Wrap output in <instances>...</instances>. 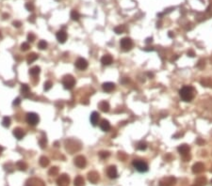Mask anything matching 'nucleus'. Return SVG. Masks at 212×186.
<instances>
[{
    "label": "nucleus",
    "mask_w": 212,
    "mask_h": 186,
    "mask_svg": "<svg viewBox=\"0 0 212 186\" xmlns=\"http://www.w3.org/2000/svg\"><path fill=\"white\" fill-rule=\"evenodd\" d=\"M64 146H65L66 151H68L70 154H74L81 149V143L78 140H75L73 138H69V139L65 140Z\"/></svg>",
    "instance_id": "nucleus-1"
},
{
    "label": "nucleus",
    "mask_w": 212,
    "mask_h": 186,
    "mask_svg": "<svg viewBox=\"0 0 212 186\" xmlns=\"http://www.w3.org/2000/svg\"><path fill=\"white\" fill-rule=\"evenodd\" d=\"M195 89L191 86H185L180 90H179V95L182 101H190L194 98Z\"/></svg>",
    "instance_id": "nucleus-2"
},
{
    "label": "nucleus",
    "mask_w": 212,
    "mask_h": 186,
    "mask_svg": "<svg viewBox=\"0 0 212 186\" xmlns=\"http://www.w3.org/2000/svg\"><path fill=\"white\" fill-rule=\"evenodd\" d=\"M62 85L65 89H72L75 85V79L73 75L67 74L62 78Z\"/></svg>",
    "instance_id": "nucleus-3"
},
{
    "label": "nucleus",
    "mask_w": 212,
    "mask_h": 186,
    "mask_svg": "<svg viewBox=\"0 0 212 186\" xmlns=\"http://www.w3.org/2000/svg\"><path fill=\"white\" fill-rule=\"evenodd\" d=\"M177 150L178 152L180 153V155L182 156L183 160L185 162H188L190 159V148L187 145V144H183V145H180L178 148H177Z\"/></svg>",
    "instance_id": "nucleus-4"
},
{
    "label": "nucleus",
    "mask_w": 212,
    "mask_h": 186,
    "mask_svg": "<svg viewBox=\"0 0 212 186\" xmlns=\"http://www.w3.org/2000/svg\"><path fill=\"white\" fill-rule=\"evenodd\" d=\"M132 164L139 172H146L148 170V164L142 160H133Z\"/></svg>",
    "instance_id": "nucleus-5"
},
{
    "label": "nucleus",
    "mask_w": 212,
    "mask_h": 186,
    "mask_svg": "<svg viewBox=\"0 0 212 186\" xmlns=\"http://www.w3.org/2000/svg\"><path fill=\"white\" fill-rule=\"evenodd\" d=\"M39 121H40V117L36 113L31 112V113H27L26 114V122L29 125L35 126V125H37L39 123Z\"/></svg>",
    "instance_id": "nucleus-6"
},
{
    "label": "nucleus",
    "mask_w": 212,
    "mask_h": 186,
    "mask_svg": "<svg viewBox=\"0 0 212 186\" xmlns=\"http://www.w3.org/2000/svg\"><path fill=\"white\" fill-rule=\"evenodd\" d=\"M120 44L124 51H129L133 47V42L130 38H123L120 42Z\"/></svg>",
    "instance_id": "nucleus-7"
},
{
    "label": "nucleus",
    "mask_w": 212,
    "mask_h": 186,
    "mask_svg": "<svg viewBox=\"0 0 212 186\" xmlns=\"http://www.w3.org/2000/svg\"><path fill=\"white\" fill-rule=\"evenodd\" d=\"M159 183L161 186H173L176 183V179L173 176H168L161 179Z\"/></svg>",
    "instance_id": "nucleus-8"
},
{
    "label": "nucleus",
    "mask_w": 212,
    "mask_h": 186,
    "mask_svg": "<svg viewBox=\"0 0 212 186\" xmlns=\"http://www.w3.org/2000/svg\"><path fill=\"white\" fill-rule=\"evenodd\" d=\"M26 186H45V183L39 178H30L26 180Z\"/></svg>",
    "instance_id": "nucleus-9"
},
{
    "label": "nucleus",
    "mask_w": 212,
    "mask_h": 186,
    "mask_svg": "<svg viewBox=\"0 0 212 186\" xmlns=\"http://www.w3.org/2000/svg\"><path fill=\"white\" fill-rule=\"evenodd\" d=\"M74 164H75V166H77L78 168H84L87 165V160L84 156L82 155H78L74 159Z\"/></svg>",
    "instance_id": "nucleus-10"
},
{
    "label": "nucleus",
    "mask_w": 212,
    "mask_h": 186,
    "mask_svg": "<svg viewBox=\"0 0 212 186\" xmlns=\"http://www.w3.org/2000/svg\"><path fill=\"white\" fill-rule=\"evenodd\" d=\"M70 183V178L67 174H62L57 179L58 186H68Z\"/></svg>",
    "instance_id": "nucleus-11"
},
{
    "label": "nucleus",
    "mask_w": 212,
    "mask_h": 186,
    "mask_svg": "<svg viewBox=\"0 0 212 186\" xmlns=\"http://www.w3.org/2000/svg\"><path fill=\"white\" fill-rule=\"evenodd\" d=\"M75 65V67L77 68L78 70L84 71V70H86L87 68H88V61L85 58H83V57H79V58L76 59Z\"/></svg>",
    "instance_id": "nucleus-12"
},
{
    "label": "nucleus",
    "mask_w": 212,
    "mask_h": 186,
    "mask_svg": "<svg viewBox=\"0 0 212 186\" xmlns=\"http://www.w3.org/2000/svg\"><path fill=\"white\" fill-rule=\"evenodd\" d=\"M107 175L109 179L113 180L116 179L118 177V172H117V168L115 165H110L107 168Z\"/></svg>",
    "instance_id": "nucleus-13"
},
{
    "label": "nucleus",
    "mask_w": 212,
    "mask_h": 186,
    "mask_svg": "<svg viewBox=\"0 0 212 186\" xmlns=\"http://www.w3.org/2000/svg\"><path fill=\"white\" fill-rule=\"evenodd\" d=\"M88 180L91 183H93V184H96L97 182L99 181L100 180V176H99V173L96 172V171H91L88 173Z\"/></svg>",
    "instance_id": "nucleus-14"
},
{
    "label": "nucleus",
    "mask_w": 212,
    "mask_h": 186,
    "mask_svg": "<svg viewBox=\"0 0 212 186\" xmlns=\"http://www.w3.org/2000/svg\"><path fill=\"white\" fill-rule=\"evenodd\" d=\"M204 170H205V165H204V164L201 163V162L195 163V164L192 165V172H193L194 174H200V173H202Z\"/></svg>",
    "instance_id": "nucleus-15"
},
{
    "label": "nucleus",
    "mask_w": 212,
    "mask_h": 186,
    "mask_svg": "<svg viewBox=\"0 0 212 186\" xmlns=\"http://www.w3.org/2000/svg\"><path fill=\"white\" fill-rule=\"evenodd\" d=\"M13 135H14V137L16 139H18V140H21L24 138V137L26 135V132L22 129V128H15L12 132Z\"/></svg>",
    "instance_id": "nucleus-16"
},
{
    "label": "nucleus",
    "mask_w": 212,
    "mask_h": 186,
    "mask_svg": "<svg viewBox=\"0 0 212 186\" xmlns=\"http://www.w3.org/2000/svg\"><path fill=\"white\" fill-rule=\"evenodd\" d=\"M56 37H57V40H58V42H60V43H64L65 42H66V40H67V33L65 32V31H63V30H59V31H58L57 32V34H56Z\"/></svg>",
    "instance_id": "nucleus-17"
},
{
    "label": "nucleus",
    "mask_w": 212,
    "mask_h": 186,
    "mask_svg": "<svg viewBox=\"0 0 212 186\" xmlns=\"http://www.w3.org/2000/svg\"><path fill=\"white\" fill-rule=\"evenodd\" d=\"M90 120H91V123L93 125V126H96L97 124H98L99 122V120H100V115L98 112H92L91 114V117H90Z\"/></svg>",
    "instance_id": "nucleus-18"
},
{
    "label": "nucleus",
    "mask_w": 212,
    "mask_h": 186,
    "mask_svg": "<svg viewBox=\"0 0 212 186\" xmlns=\"http://www.w3.org/2000/svg\"><path fill=\"white\" fill-rule=\"evenodd\" d=\"M102 89L105 92H111L115 89V84L111 82H107L102 85Z\"/></svg>",
    "instance_id": "nucleus-19"
},
{
    "label": "nucleus",
    "mask_w": 212,
    "mask_h": 186,
    "mask_svg": "<svg viewBox=\"0 0 212 186\" xmlns=\"http://www.w3.org/2000/svg\"><path fill=\"white\" fill-rule=\"evenodd\" d=\"M21 92L25 98H29L31 93H30V89L28 87V85L26 84H22L21 85Z\"/></svg>",
    "instance_id": "nucleus-20"
},
{
    "label": "nucleus",
    "mask_w": 212,
    "mask_h": 186,
    "mask_svg": "<svg viewBox=\"0 0 212 186\" xmlns=\"http://www.w3.org/2000/svg\"><path fill=\"white\" fill-rule=\"evenodd\" d=\"M98 107H99V109H100L102 112H105V113L108 112V111H109V108H110L109 104L108 103V101H100V103L98 104Z\"/></svg>",
    "instance_id": "nucleus-21"
},
{
    "label": "nucleus",
    "mask_w": 212,
    "mask_h": 186,
    "mask_svg": "<svg viewBox=\"0 0 212 186\" xmlns=\"http://www.w3.org/2000/svg\"><path fill=\"white\" fill-rule=\"evenodd\" d=\"M99 126H100L101 130L104 132H108L110 130V123L107 120H102L99 123Z\"/></svg>",
    "instance_id": "nucleus-22"
},
{
    "label": "nucleus",
    "mask_w": 212,
    "mask_h": 186,
    "mask_svg": "<svg viewBox=\"0 0 212 186\" xmlns=\"http://www.w3.org/2000/svg\"><path fill=\"white\" fill-rule=\"evenodd\" d=\"M112 61H113V58H112V57H111L110 55H105V56H103L102 58H101V63H102L104 66H108V65H110V64L112 63Z\"/></svg>",
    "instance_id": "nucleus-23"
},
{
    "label": "nucleus",
    "mask_w": 212,
    "mask_h": 186,
    "mask_svg": "<svg viewBox=\"0 0 212 186\" xmlns=\"http://www.w3.org/2000/svg\"><path fill=\"white\" fill-rule=\"evenodd\" d=\"M74 185L75 186H85V180L82 176H77L75 177L74 180Z\"/></svg>",
    "instance_id": "nucleus-24"
},
{
    "label": "nucleus",
    "mask_w": 212,
    "mask_h": 186,
    "mask_svg": "<svg viewBox=\"0 0 212 186\" xmlns=\"http://www.w3.org/2000/svg\"><path fill=\"white\" fill-rule=\"evenodd\" d=\"M37 59H38V55L35 54V53H30L29 55H27V57H26V61H27L28 64L33 63Z\"/></svg>",
    "instance_id": "nucleus-25"
},
{
    "label": "nucleus",
    "mask_w": 212,
    "mask_h": 186,
    "mask_svg": "<svg viewBox=\"0 0 212 186\" xmlns=\"http://www.w3.org/2000/svg\"><path fill=\"white\" fill-rule=\"evenodd\" d=\"M40 72H41V68L38 66H35V67H32L29 70V74L32 76H37L40 73Z\"/></svg>",
    "instance_id": "nucleus-26"
},
{
    "label": "nucleus",
    "mask_w": 212,
    "mask_h": 186,
    "mask_svg": "<svg viewBox=\"0 0 212 186\" xmlns=\"http://www.w3.org/2000/svg\"><path fill=\"white\" fill-rule=\"evenodd\" d=\"M39 163H40V165H41V166H43V167H46L48 164H49L50 161H49V159H48L47 157H45V156H42V157L40 158Z\"/></svg>",
    "instance_id": "nucleus-27"
},
{
    "label": "nucleus",
    "mask_w": 212,
    "mask_h": 186,
    "mask_svg": "<svg viewBox=\"0 0 212 186\" xmlns=\"http://www.w3.org/2000/svg\"><path fill=\"white\" fill-rule=\"evenodd\" d=\"M206 183V179L205 177H200L195 180V185L196 186H205Z\"/></svg>",
    "instance_id": "nucleus-28"
},
{
    "label": "nucleus",
    "mask_w": 212,
    "mask_h": 186,
    "mask_svg": "<svg viewBox=\"0 0 212 186\" xmlns=\"http://www.w3.org/2000/svg\"><path fill=\"white\" fill-rule=\"evenodd\" d=\"M16 166H17V168L21 171H26V168H27V164L23 161H19V162L16 163Z\"/></svg>",
    "instance_id": "nucleus-29"
},
{
    "label": "nucleus",
    "mask_w": 212,
    "mask_h": 186,
    "mask_svg": "<svg viewBox=\"0 0 212 186\" xmlns=\"http://www.w3.org/2000/svg\"><path fill=\"white\" fill-rule=\"evenodd\" d=\"M70 16H71L72 20H74V21H78V20H79V18H80V14H79V13H78V11H77V10H73L71 11Z\"/></svg>",
    "instance_id": "nucleus-30"
},
{
    "label": "nucleus",
    "mask_w": 212,
    "mask_h": 186,
    "mask_svg": "<svg viewBox=\"0 0 212 186\" xmlns=\"http://www.w3.org/2000/svg\"><path fill=\"white\" fill-rule=\"evenodd\" d=\"M59 167L58 166H52L50 169H49V171H48V174H49L50 176H57L59 174Z\"/></svg>",
    "instance_id": "nucleus-31"
},
{
    "label": "nucleus",
    "mask_w": 212,
    "mask_h": 186,
    "mask_svg": "<svg viewBox=\"0 0 212 186\" xmlns=\"http://www.w3.org/2000/svg\"><path fill=\"white\" fill-rule=\"evenodd\" d=\"M39 144L41 146L42 148H46V145H47V139H46V137H44V135H43V137L40 138L39 140Z\"/></svg>",
    "instance_id": "nucleus-32"
},
{
    "label": "nucleus",
    "mask_w": 212,
    "mask_h": 186,
    "mask_svg": "<svg viewBox=\"0 0 212 186\" xmlns=\"http://www.w3.org/2000/svg\"><path fill=\"white\" fill-rule=\"evenodd\" d=\"M2 125L6 128L10 126V117H4L2 120Z\"/></svg>",
    "instance_id": "nucleus-33"
},
{
    "label": "nucleus",
    "mask_w": 212,
    "mask_h": 186,
    "mask_svg": "<svg viewBox=\"0 0 212 186\" xmlns=\"http://www.w3.org/2000/svg\"><path fill=\"white\" fill-rule=\"evenodd\" d=\"M52 87H53V83L51 81H46L43 85V89L45 91H47V90H49Z\"/></svg>",
    "instance_id": "nucleus-34"
},
{
    "label": "nucleus",
    "mask_w": 212,
    "mask_h": 186,
    "mask_svg": "<svg viewBox=\"0 0 212 186\" xmlns=\"http://www.w3.org/2000/svg\"><path fill=\"white\" fill-rule=\"evenodd\" d=\"M4 168H5V170L8 171V172H12V171L14 170V166H13V164H10V163L6 164L4 165Z\"/></svg>",
    "instance_id": "nucleus-35"
},
{
    "label": "nucleus",
    "mask_w": 212,
    "mask_h": 186,
    "mask_svg": "<svg viewBox=\"0 0 212 186\" xmlns=\"http://www.w3.org/2000/svg\"><path fill=\"white\" fill-rule=\"evenodd\" d=\"M98 155H99V157L101 158V159H107L110 154H109V152L108 151H100L99 153H98Z\"/></svg>",
    "instance_id": "nucleus-36"
},
{
    "label": "nucleus",
    "mask_w": 212,
    "mask_h": 186,
    "mask_svg": "<svg viewBox=\"0 0 212 186\" xmlns=\"http://www.w3.org/2000/svg\"><path fill=\"white\" fill-rule=\"evenodd\" d=\"M38 47L41 49V50H44L47 48V42L45 41H40L39 43H38Z\"/></svg>",
    "instance_id": "nucleus-37"
},
{
    "label": "nucleus",
    "mask_w": 212,
    "mask_h": 186,
    "mask_svg": "<svg viewBox=\"0 0 212 186\" xmlns=\"http://www.w3.org/2000/svg\"><path fill=\"white\" fill-rule=\"evenodd\" d=\"M138 149H140V150H144V149H146V148H147V144H146V142H143V141H141V142H140L139 144H138Z\"/></svg>",
    "instance_id": "nucleus-38"
},
{
    "label": "nucleus",
    "mask_w": 212,
    "mask_h": 186,
    "mask_svg": "<svg viewBox=\"0 0 212 186\" xmlns=\"http://www.w3.org/2000/svg\"><path fill=\"white\" fill-rule=\"evenodd\" d=\"M114 31H115L116 34H122L124 31V26H118L114 28Z\"/></svg>",
    "instance_id": "nucleus-39"
},
{
    "label": "nucleus",
    "mask_w": 212,
    "mask_h": 186,
    "mask_svg": "<svg viewBox=\"0 0 212 186\" xmlns=\"http://www.w3.org/2000/svg\"><path fill=\"white\" fill-rule=\"evenodd\" d=\"M25 7L28 11H33L34 10V5H33V3H31V2H27L25 5Z\"/></svg>",
    "instance_id": "nucleus-40"
},
{
    "label": "nucleus",
    "mask_w": 212,
    "mask_h": 186,
    "mask_svg": "<svg viewBox=\"0 0 212 186\" xmlns=\"http://www.w3.org/2000/svg\"><path fill=\"white\" fill-rule=\"evenodd\" d=\"M35 39H36V37H35V35H34L33 33H29L28 35H27V41L29 42H33L35 41Z\"/></svg>",
    "instance_id": "nucleus-41"
},
{
    "label": "nucleus",
    "mask_w": 212,
    "mask_h": 186,
    "mask_svg": "<svg viewBox=\"0 0 212 186\" xmlns=\"http://www.w3.org/2000/svg\"><path fill=\"white\" fill-rule=\"evenodd\" d=\"M29 48H30V46H29L28 42H23L21 44V50L22 51H27Z\"/></svg>",
    "instance_id": "nucleus-42"
},
{
    "label": "nucleus",
    "mask_w": 212,
    "mask_h": 186,
    "mask_svg": "<svg viewBox=\"0 0 212 186\" xmlns=\"http://www.w3.org/2000/svg\"><path fill=\"white\" fill-rule=\"evenodd\" d=\"M118 158L121 159L122 161H124V160L126 159V155L124 153V152H121V151H120L119 153H118Z\"/></svg>",
    "instance_id": "nucleus-43"
},
{
    "label": "nucleus",
    "mask_w": 212,
    "mask_h": 186,
    "mask_svg": "<svg viewBox=\"0 0 212 186\" xmlns=\"http://www.w3.org/2000/svg\"><path fill=\"white\" fill-rule=\"evenodd\" d=\"M13 105H15V106H17V105H19L20 104H21V99L20 98H16L14 101H13Z\"/></svg>",
    "instance_id": "nucleus-44"
},
{
    "label": "nucleus",
    "mask_w": 212,
    "mask_h": 186,
    "mask_svg": "<svg viewBox=\"0 0 212 186\" xmlns=\"http://www.w3.org/2000/svg\"><path fill=\"white\" fill-rule=\"evenodd\" d=\"M12 25H13V26H15V27H20L21 26H22V23L20 22V21H14L13 23H12Z\"/></svg>",
    "instance_id": "nucleus-45"
},
{
    "label": "nucleus",
    "mask_w": 212,
    "mask_h": 186,
    "mask_svg": "<svg viewBox=\"0 0 212 186\" xmlns=\"http://www.w3.org/2000/svg\"><path fill=\"white\" fill-rule=\"evenodd\" d=\"M187 54H188V56H189V57H193L195 56V54H194V52H193L192 50H189Z\"/></svg>",
    "instance_id": "nucleus-46"
},
{
    "label": "nucleus",
    "mask_w": 212,
    "mask_h": 186,
    "mask_svg": "<svg viewBox=\"0 0 212 186\" xmlns=\"http://www.w3.org/2000/svg\"><path fill=\"white\" fill-rule=\"evenodd\" d=\"M201 65H203V67L205 66V61H204V60H200V61L198 62V64H197V67H198V68H201ZM201 69H202V68H201Z\"/></svg>",
    "instance_id": "nucleus-47"
},
{
    "label": "nucleus",
    "mask_w": 212,
    "mask_h": 186,
    "mask_svg": "<svg viewBox=\"0 0 212 186\" xmlns=\"http://www.w3.org/2000/svg\"><path fill=\"white\" fill-rule=\"evenodd\" d=\"M28 21H29V22H32V23H33V22L35 21V15H33V16H31V17H29V19H28Z\"/></svg>",
    "instance_id": "nucleus-48"
},
{
    "label": "nucleus",
    "mask_w": 212,
    "mask_h": 186,
    "mask_svg": "<svg viewBox=\"0 0 212 186\" xmlns=\"http://www.w3.org/2000/svg\"><path fill=\"white\" fill-rule=\"evenodd\" d=\"M152 41H153L152 38H148L147 40H146V43H150V42H152Z\"/></svg>",
    "instance_id": "nucleus-49"
},
{
    "label": "nucleus",
    "mask_w": 212,
    "mask_h": 186,
    "mask_svg": "<svg viewBox=\"0 0 212 186\" xmlns=\"http://www.w3.org/2000/svg\"><path fill=\"white\" fill-rule=\"evenodd\" d=\"M4 150V148H3V147L2 146H0V155H1V153H2V151Z\"/></svg>",
    "instance_id": "nucleus-50"
},
{
    "label": "nucleus",
    "mask_w": 212,
    "mask_h": 186,
    "mask_svg": "<svg viewBox=\"0 0 212 186\" xmlns=\"http://www.w3.org/2000/svg\"><path fill=\"white\" fill-rule=\"evenodd\" d=\"M55 147H59V142H55Z\"/></svg>",
    "instance_id": "nucleus-51"
},
{
    "label": "nucleus",
    "mask_w": 212,
    "mask_h": 186,
    "mask_svg": "<svg viewBox=\"0 0 212 186\" xmlns=\"http://www.w3.org/2000/svg\"><path fill=\"white\" fill-rule=\"evenodd\" d=\"M2 38V34H1V31H0V39Z\"/></svg>",
    "instance_id": "nucleus-52"
},
{
    "label": "nucleus",
    "mask_w": 212,
    "mask_h": 186,
    "mask_svg": "<svg viewBox=\"0 0 212 186\" xmlns=\"http://www.w3.org/2000/svg\"><path fill=\"white\" fill-rule=\"evenodd\" d=\"M192 186H196V185H192Z\"/></svg>",
    "instance_id": "nucleus-53"
},
{
    "label": "nucleus",
    "mask_w": 212,
    "mask_h": 186,
    "mask_svg": "<svg viewBox=\"0 0 212 186\" xmlns=\"http://www.w3.org/2000/svg\"><path fill=\"white\" fill-rule=\"evenodd\" d=\"M211 183H212V180H211Z\"/></svg>",
    "instance_id": "nucleus-54"
}]
</instances>
